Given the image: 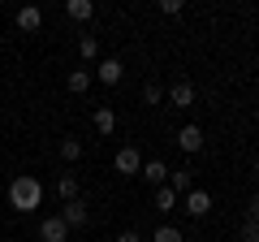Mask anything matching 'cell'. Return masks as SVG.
I'll return each mask as SVG.
<instances>
[{
    "label": "cell",
    "instance_id": "cell-19",
    "mask_svg": "<svg viewBox=\"0 0 259 242\" xmlns=\"http://www.w3.org/2000/svg\"><path fill=\"white\" fill-rule=\"evenodd\" d=\"M151 242H186V238H182V229H173V225H160V229L151 233Z\"/></svg>",
    "mask_w": 259,
    "mask_h": 242
},
{
    "label": "cell",
    "instance_id": "cell-20",
    "mask_svg": "<svg viewBox=\"0 0 259 242\" xmlns=\"http://www.w3.org/2000/svg\"><path fill=\"white\" fill-rule=\"evenodd\" d=\"M160 100H164V87H160V83H147V87H143V104H160Z\"/></svg>",
    "mask_w": 259,
    "mask_h": 242
},
{
    "label": "cell",
    "instance_id": "cell-11",
    "mask_svg": "<svg viewBox=\"0 0 259 242\" xmlns=\"http://www.w3.org/2000/svg\"><path fill=\"white\" fill-rule=\"evenodd\" d=\"M91 83H95L91 69H69V78H65V87H69L74 95H87V91H91Z\"/></svg>",
    "mask_w": 259,
    "mask_h": 242
},
{
    "label": "cell",
    "instance_id": "cell-1",
    "mask_svg": "<svg viewBox=\"0 0 259 242\" xmlns=\"http://www.w3.org/2000/svg\"><path fill=\"white\" fill-rule=\"evenodd\" d=\"M9 208L13 212H35V208H44V182L35 173H18L9 182Z\"/></svg>",
    "mask_w": 259,
    "mask_h": 242
},
{
    "label": "cell",
    "instance_id": "cell-5",
    "mask_svg": "<svg viewBox=\"0 0 259 242\" xmlns=\"http://www.w3.org/2000/svg\"><path fill=\"white\" fill-rule=\"evenodd\" d=\"M61 221H65V229H82L87 225V204L82 199H69V204L61 208Z\"/></svg>",
    "mask_w": 259,
    "mask_h": 242
},
{
    "label": "cell",
    "instance_id": "cell-23",
    "mask_svg": "<svg viewBox=\"0 0 259 242\" xmlns=\"http://www.w3.org/2000/svg\"><path fill=\"white\" fill-rule=\"evenodd\" d=\"M246 221H259V195H250V204H246Z\"/></svg>",
    "mask_w": 259,
    "mask_h": 242
},
{
    "label": "cell",
    "instance_id": "cell-22",
    "mask_svg": "<svg viewBox=\"0 0 259 242\" xmlns=\"http://www.w3.org/2000/svg\"><path fill=\"white\" fill-rule=\"evenodd\" d=\"M160 13H168V18H177V13H182V0H160Z\"/></svg>",
    "mask_w": 259,
    "mask_h": 242
},
{
    "label": "cell",
    "instance_id": "cell-14",
    "mask_svg": "<svg viewBox=\"0 0 259 242\" xmlns=\"http://www.w3.org/2000/svg\"><path fill=\"white\" fill-rule=\"evenodd\" d=\"M56 195H61L65 204L78 199V177H74V173H61V177H56Z\"/></svg>",
    "mask_w": 259,
    "mask_h": 242
},
{
    "label": "cell",
    "instance_id": "cell-3",
    "mask_svg": "<svg viewBox=\"0 0 259 242\" xmlns=\"http://www.w3.org/2000/svg\"><path fill=\"white\" fill-rule=\"evenodd\" d=\"M121 74H125V65H121L117 56H104L100 65H95V74H91V78H100L104 87H117V83H121Z\"/></svg>",
    "mask_w": 259,
    "mask_h": 242
},
{
    "label": "cell",
    "instance_id": "cell-17",
    "mask_svg": "<svg viewBox=\"0 0 259 242\" xmlns=\"http://www.w3.org/2000/svg\"><path fill=\"white\" fill-rule=\"evenodd\" d=\"M78 56H82V61H95V56H100V39L82 35V39H78Z\"/></svg>",
    "mask_w": 259,
    "mask_h": 242
},
{
    "label": "cell",
    "instance_id": "cell-8",
    "mask_svg": "<svg viewBox=\"0 0 259 242\" xmlns=\"http://www.w3.org/2000/svg\"><path fill=\"white\" fill-rule=\"evenodd\" d=\"M177 147L182 151H199L203 147V130H199V126H182V130H177Z\"/></svg>",
    "mask_w": 259,
    "mask_h": 242
},
{
    "label": "cell",
    "instance_id": "cell-24",
    "mask_svg": "<svg viewBox=\"0 0 259 242\" xmlns=\"http://www.w3.org/2000/svg\"><path fill=\"white\" fill-rule=\"evenodd\" d=\"M117 242H143V233H134V229H125V233H117Z\"/></svg>",
    "mask_w": 259,
    "mask_h": 242
},
{
    "label": "cell",
    "instance_id": "cell-16",
    "mask_svg": "<svg viewBox=\"0 0 259 242\" xmlns=\"http://www.w3.org/2000/svg\"><path fill=\"white\" fill-rule=\"evenodd\" d=\"M61 160H69V165H74V160H82V143H78L74 134H69V139H61Z\"/></svg>",
    "mask_w": 259,
    "mask_h": 242
},
{
    "label": "cell",
    "instance_id": "cell-6",
    "mask_svg": "<svg viewBox=\"0 0 259 242\" xmlns=\"http://www.w3.org/2000/svg\"><path fill=\"white\" fill-rule=\"evenodd\" d=\"M139 173L147 177V182H151L156 190H160V186H168V165H164V160H147V165H143Z\"/></svg>",
    "mask_w": 259,
    "mask_h": 242
},
{
    "label": "cell",
    "instance_id": "cell-10",
    "mask_svg": "<svg viewBox=\"0 0 259 242\" xmlns=\"http://www.w3.org/2000/svg\"><path fill=\"white\" fill-rule=\"evenodd\" d=\"M186 212L190 216H207L212 212V195H207V190H190V195H186Z\"/></svg>",
    "mask_w": 259,
    "mask_h": 242
},
{
    "label": "cell",
    "instance_id": "cell-2",
    "mask_svg": "<svg viewBox=\"0 0 259 242\" xmlns=\"http://www.w3.org/2000/svg\"><path fill=\"white\" fill-rule=\"evenodd\" d=\"M112 169H117L121 177H134L143 169V156H139V147H121L117 156H112Z\"/></svg>",
    "mask_w": 259,
    "mask_h": 242
},
{
    "label": "cell",
    "instance_id": "cell-25",
    "mask_svg": "<svg viewBox=\"0 0 259 242\" xmlns=\"http://www.w3.org/2000/svg\"><path fill=\"white\" fill-rule=\"evenodd\" d=\"M250 173H255V177H259V160H255V165H250Z\"/></svg>",
    "mask_w": 259,
    "mask_h": 242
},
{
    "label": "cell",
    "instance_id": "cell-12",
    "mask_svg": "<svg viewBox=\"0 0 259 242\" xmlns=\"http://www.w3.org/2000/svg\"><path fill=\"white\" fill-rule=\"evenodd\" d=\"M168 100H173L177 108H190V104H194V87L182 78V83H173V87H168Z\"/></svg>",
    "mask_w": 259,
    "mask_h": 242
},
{
    "label": "cell",
    "instance_id": "cell-9",
    "mask_svg": "<svg viewBox=\"0 0 259 242\" xmlns=\"http://www.w3.org/2000/svg\"><path fill=\"white\" fill-rule=\"evenodd\" d=\"M168 190H173L177 199L190 195V190H194V173H190V169H177V173H168Z\"/></svg>",
    "mask_w": 259,
    "mask_h": 242
},
{
    "label": "cell",
    "instance_id": "cell-21",
    "mask_svg": "<svg viewBox=\"0 0 259 242\" xmlns=\"http://www.w3.org/2000/svg\"><path fill=\"white\" fill-rule=\"evenodd\" d=\"M242 242H259V221H246V225H242Z\"/></svg>",
    "mask_w": 259,
    "mask_h": 242
},
{
    "label": "cell",
    "instance_id": "cell-18",
    "mask_svg": "<svg viewBox=\"0 0 259 242\" xmlns=\"http://www.w3.org/2000/svg\"><path fill=\"white\" fill-rule=\"evenodd\" d=\"M173 208H177V195L168 186H160L156 190V212H173Z\"/></svg>",
    "mask_w": 259,
    "mask_h": 242
},
{
    "label": "cell",
    "instance_id": "cell-13",
    "mask_svg": "<svg viewBox=\"0 0 259 242\" xmlns=\"http://www.w3.org/2000/svg\"><path fill=\"white\" fill-rule=\"evenodd\" d=\"M18 26H22V30H39V26H44V9H39V5L18 9Z\"/></svg>",
    "mask_w": 259,
    "mask_h": 242
},
{
    "label": "cell",
    "instance_id": "cell-7",
    "mask_svg": "<svg viewBox=\"0 0 259 242\" xmlns=\"http://www.w3.org/2000/svg\"><path fill=\"white\" fill-rule=\"evenodd\" d=\"M65 18H69V22H91L95 18V5H91V0H65Z\"/></svg>",
    "mask_w": 259,
    "mask_h": 242
},
{
    "label": "cell",
    "instance_id": "cell-15",
    "mask_svg": "<svg viewBox=\"0 0 259 242\" xmlns=\"http://www.w3.org/2000/svg\"><path fill=\"white\" fill-rule=\"evenodd\" d=\"M95 130H100V134H112V130H117V112H112V108H95Z\"/></svg>",
    "mask_w": 259,
    "mask_h": 242
},
{
    "label": "cell",
    "instance_id": "cell-4",
    "mask_svg": "<svg viewBox=\"0 0 259 242\" xmlns=\"http://www.w3.org/2000/svg\"><path fill=\"white\" fill-rule=\"evenodd\" d=\"M65 238H69V229H65L61 216H44L39 221V242H65Z\"/></svg>",
    "mask_w": 259,
    "mask_h": 242
}]
</instances>
